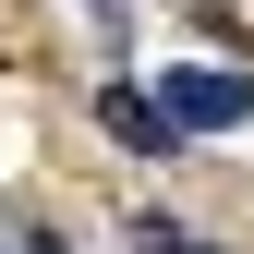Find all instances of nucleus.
I'll return each mask as SVG.
<instances>
[{
	"label": "nucleus",
	"mask_w": 254,
	"mask_h": 254,
	"mask_svg": "<svg viewBox=\"0 0 254 254\" xmlns=\"http://www.w3.org/2000/svg\"><path fill=\"white\" fill-rule=\"evenodd\" d=\"M157 109L182 133H230V121H254V73H157Z\"/></svg>",
	"instance_id": "nucleus-1"
},
{
	"label": "nucleus",
	"mask_w": 254,
	"mask_h": 254,
	"mask_svg": "<svg viewBox=\"0 0 254 254\" xmlns=\"http://www.w3.org/2000/svg\"><path fill=\"white\" fill-rule=\"evenodd\" d=\"M97 121H109V133H121V145H182V121H170V109H157V97H145V85H109V97H97Z\"/></svg>",
	"instance_id": "nucleus-2"
},
{
	"label": "nucleus",
	"mask_w": 254,
	"mask_h": 254,
	"mask_svg": "<svg viewBox=\"0 0 254 254\" xmlns=\"http://www.w3.org/2000/svg\"><path fill=\"white\" fill-rule=\"evenodd\" d=\"M133 242H145V254H194V230H182V218H133Z\"/></svg>",
	"instance_id": "nucleus-3"
},
{
	"label": "nucleus",
	"mask_w": 254,
	"mask_h": 254,
	"mask_svg": "<svg viewBox=\"0 0 254 254\" xmlns=\"http://www.w3.org/2000/svg\"><path fill=\"white\" fill-rule=\"evenodd\" d=\"M37 254H61V242H37Z\"/></svg>",
	"instance_id": "nucleus-4"
}]
</instances>
